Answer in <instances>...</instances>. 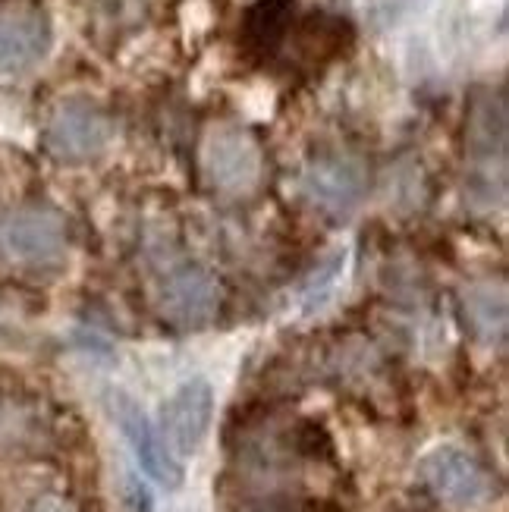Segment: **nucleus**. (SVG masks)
Returning <instances> with one entry per match:
<instances>
[{
    "mask_svg": "<svg viewBox=\"0 0 509 512\" xmlns=\"http://www.w3.org/2000/svg\"><path fill=\"white\" fill-rule=\"evenodd\" d=\"M466 154L475 192L503 195L506 183V95L503 88H481L469 104Z\"/></svg>",
    "mask_w": 509,
    "mask_h": 512,
    "instance_id": "20e7f679",
    "label": "nucleus"
},
{
    "mask_svg": "<svg viewBox=\"0 0 509 512\" xmlns=\"http://www.w3.org/2000/svg\"><path fill=\"white\" fill-rule=\"evenodd\" d=\"M70 249L66 217L51 205H16L0 214V258L19 271H54Z\"/></svg>",
    "mask_w": 509,
    "mask_h": 512,
    "instance_id": "f257e3e1",
    "label": "nucleus"
},
{
    "mask_svg": "<svg viewBox=\"0 0 509 512\" xmlns=\"http://www.w3.org/2000/svg\"><path fill=\"white\" fill-rule=\"evenodd\" d=\"M352 38H356V32H352L349 19L327 10H315L299 19H290L277 54H286V60L302 73H321L327 63L340 60L352 48Z\"/></svg>",
    "mask_w": 509,
    "mask_h": 512,
    "instance_id": "1a4fd4ad",
    "label": "nucleus"
},
{
    "mask_svg": "<svg viewBox=\"0 0 509 512\" xmlns=\"http://www.w3.org/2000/svg\"><path fill=\"white\" fill-rule=\"evenodd\" d=\"M462 311H466V324L481 343H503L506 337V293L503 286L478 283L466 289L462 296Z\"/></svg>",
    "mask_w": 509,
    "mask_h": 512,
    "instance_id": "ddd939ff",
    "label": "nucleus"
},
{
    "mask_svg": "<svg viewBox=\"0 0 509 512\" xmlns=\"http://www.w3.org/2000/svg\"><path fill=\"white\" fill-rule=\"evenodd\" d=\"M4 333H7V330H4V324H0V340H4Z\"/></svg>",
    "mask_w": 509,
    "mask_h": 512,
    "instance_id": "f3484780",
    "label": "nucleus"
},
{
    "mask_svg": "<svg viewBox=\"0 0 509 512\" xmlns=\"http://www.w3.org/2000/svg\"><path fill=\"white\" fill-rule=\"evenodd\" d=\"M117 136V123L110 110L95 98L70 95L60 98L41 129V142L60 164H88L101 158Z\"/></svg>",
    "mask_w": 509,
    "mask_h": 512,
    "instance_id": "7ed1b4c3",
    "label": "nucleus"
},
{
    "mask_svg": "<svg viewBox=\"0 0 509 512\" xmlns=\"http://www.w3.org/2000/svg\"><path fill=\"white\" fill-rule=\"evenodd\" d=\"M107 412L117 421V428L123 431L132 453H136L142 472L158 481L161 487H167V491H176V487L183 484V465L170 453L158 425L145 415V409L129 393L110 390L107 393Z\"/></svg>",
    "mask_w": 509,
    "mask_h": 512,
    "instance_id": "6e6552de",
    "label": "nucleus"
},
{
    "mask_svg": "<svg viewBox=\"0 0 509 512\" xmlns=\"http://www.w3.org/2000/svg\"><path fill=\"white\" fill-rule=\"evenodd\" d=\"M79 10L101 48H120L151 22L154 0H79Z\"/></svg>",
    "mask_w": 509,
    "mask_h": 512,
    "instance_id": "f8f14e48",
    "label": "nucleus"
},
{
    "mask_svg": "<svg viewBox=\"0 0 509 512\" xmlns=\"http://www.w3.org/2000/svg\"><path fill=\"white\" fill-rule=\"evenodd\" d=\"M158 311L161 318L180 330H198L217 318L220 302H224V286L198 264L170 267L158 283Z\"/></svg>",
    "mask_w": 509,
    "mask_h": 512,
    "instance_id": "0eeeda50",
    "label": "nucleus"
},
{
    "mask_svg": "<svg viewBox=\"0 0 509 512\" xmlns=\"http://www.w3.org/2000/svg\"><path fill=\"white\" fill-rule=\"evenodd\" d=\"M214 421V390L205 377H192L180 384L161 406L158 431L176 459L195 456L211 431Z\"/></svg>",
    "mask_w": 509,
    "mask_h": 512,
    "instance_id": "9d476101",
    "label": "nucleus"
},
{
    "mask_svg": "<svg viewBox=\"0 0 509 512\" xmlns=\"http://www.w3.org/2000/svg\"><path fill=\"white\" fill-rule=\"evenodd\" d=\"M296 0H261L249 10L246 19V44L258 57H274L280 41L286 35V26L296 16Z\"/></svg>",
    "mask_w": 509,
    "mask_h": 512,
    "instance_id": "4468645a",
    "label": "nucleus"
},
{
    "mask_svg": "<svg viewBox=\"0 0 509 512\" xmlns=\"http://www.w3.org/2000/svg\"><path fill=\"white\" fill-rule=\"evenodd\" d=\"M29 512H79V506L70 503V500H63V497H38L29 506Z\"/></svg>",
    "mask_w": 509,
    "mask_h": 512,
    "instance_id": "dca6fc26",
    "label": "nucleus"
},
{
    "mask_svg": "<svg viewBox=\"0 0 509 512\" xmlns=\"http://www.w3.org/2000/svg\"><path fill=\"white\" fill-rule=\"evenodd\" d=\"M202 173L220 195L246 198L261 189L268 154L249 126L214 123L202 139Z\"/></svg>",
    "mask_w": 509,
    "mask_h": 512,
    "instance_id": "f03ea898",
    "label": "nucleus"
},
{
    "mask_svg": "<svg viewBox=\"0 0 509 512\" xmlns=\"http://www.w3.org/2000/svg\"><path fill=\"white\" fill-rule=\"evenodd\" d=\"M123 500L129 512H154V500L148 487L136 475H123Z\"/></svg>",
    "mask_w": 509,
    "mask_h": 512,
    "instance_id": "2eb2a0df",
    "label": "nucleus"
},
{
    "mask_svg": "<svg viewBox=\"0 0 509 512\" xmlns=\"http://www.w3.org/2000/svg\"><path fill=\"white\" fill-rule=\"evenodd\" d=\"M368 176L352 154H321L302 173V195L330 217H346L362 202Z\"/></svg>",
    "mask_w": 509,
    "mask_h": 512,
    "instance_id": "9b49d317",
    "label": "nucleus"
},
{
    "mask_svg": "<svg viewBox=\"0 0 509 512\" xmlns=\"http://www.w3.org/2000/svg\"><path fill=\"white\" fill-rule=\"evenodd\" d=\"M54 19L44 0H0V79H19L48 57Z\"/></svg>",
    "mask_w": 509,
    "mask_h": 512,
    "instance_id": "39448f33",
    "label": "nucleus"
},
{
    "mask_svg": "<svg viewBox=\"0 0 509 512\" xmlns=\"http://www.w3.org/2000/svg\"><path fill=\"white\" fill-rule=\"evenodd\" d=\"M422 487L453 509H475L488 503L494 494V481L488 469L459 447H437L418 462Z\"/></svg>",
    "mask_w": 509,
    "mask_h": 512,
    "instance_id": "423d86ee",
    "label": "nucleus"
}]
</instances>
